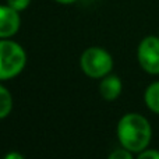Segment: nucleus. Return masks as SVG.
<instances>
[{"label": "nucleus", "instance_id": "obj_11", "mask_svg": "<svg viewBox=\"0 0 159 159\" xmlns=\"http://www.w3.org/2000/svg\"><path fill=\"white\" fill-rule=\"evenodd\" d=\"M140 159H159V152L158 151H141Z\"/></svg>", "mask_w": 159, "mask_h": 159}, {"label": "nucleus", "instance_id": "obj_12", "mask_svg": "<svg viewBox=\"0 0 159 159\" xmlns=\"http://www.w3.org/2000/svg\"><path fill=\"white\" fill-rule=\"evenodd\" d=\"M14 158L16 159H22L24 157H22L21 154H7L6 155V159H14Z\"/></svg>", "mask_w": 159, "mask_h": 159}, {"label": "nucleus", "instance_id": "obj_1", "mask_svg": "<svg viewBox=\"0 0 159 159\" xmlns=\"http://www.w3.org/2000/svg\"><path fill=\"white\" fill-rule=\"evenodd\" d=\"M117 135L123 148L130 152H141L151 141V126L144 116L129 113L119 121Z\"/></svg>", "mask_w": 159, "mask_h": 159}, {"label": "nucleus", "instance_id": "obj_9", "mask_svg": "<svg viewBox=\"0 0 159 159\" xmlns=\"http://www.w3.org/2000/svg\"><path fill=\"white\" fill-rule=\"evenodd\" d=\"M30 3H31V0H7V4L17 11L25 10L30 6Z\"/></svg>", "mask_w": 159, "mask_h": 159}, {"label": "nucleus", "instance_id": "obj_4", "mask_svg": "<svg viewBox=\"0 0 159 159\" xmlns=\"http://www.w3.org/2000/svg\"><path fill=\"white\" fill-rule=\"evenodd\" d=\"M138 61L149 74H159V38L147 36L138 46Z\"/></svg>", "mask_w": 159, "mask_h": 159}, {"label": "nucleus", "instance_id": "obj_6", "mask_svg": "<svg viewBox=\"0 0 159 159\" xmlns=\"http://www.w3.org/2000/svg\"><path fill=\"white\" fill-rule=\"evenodd\" d=\"M99 91L106 101L116 99L121 92L120 78L116 77V75H105L103 80L101 81V85H99Z\"/></svg>", "mask_w": 159, "mask_h": 159}, {"label": "nucleus", "instance_id": "obj_7", "mask_svg": "<svg viewBox=\"0 0 159 159\" xmlns=\"http://www.w3.org/2000/svg\"><path fill=\"white\" fill-rule=\"evenodd\" d=\"M145 103L152 112L159 113V81L151 84L145 91Z\"/></svg>", "mask_w": 159, "mask_h": 159}, {"label": "nucleus", "instance_id": "obj_10", "mask_svg": "<svg viewBox=\"0 0 159 159\" xmlns=\"http://www.w3.org/2000/svg\"><path fill=\"white\" fill-rule=\"evenodd\" d=\"M110 159H131V152L129 149H116L115 152L109 155Z\"/></svg>", "mask_w": 159, "mask_h": 159}, {"label": "nucleus", "instance_id": "obj_2", "mask_svg": "<svg viewBox=\"0 0 159 159\" xmlns=\"http://www.w3.org/2000/svg\"><path fill=\"white\" fill-rule=\"evenodd\" d=\"M25 61L27 55L21 45L7 38H0V81L20 74Z\"/></svg>", "mask_w": 159, "mask_h": 159}, {"label": "nucleus", "instance_id": "obj_5", "mask_svg": "<svg viewBox=\"0 0 159 159\" xmlns=\"http://www.w3.org/2000/svg\"><path fill=\"white\" fill-rule=\"evenodd\" d=\"M18 11L10 6H0V38H10L20 28Z\"/></svg>", "mask_w": 159, "mask_h": 159}, {"label": "nucleus", "instance_id": "obj_13", "mask_svg": "<svg viewBox=\"0 0 159 159\" xmlns=\"http://www.w3.org/2000/svg\"><path fill=\"white\" fill-rule=\"evenodd\" d=\"M56 2L61 3V4H70V3H74L75 0H56Z\"/></svg>", "mask_w": 159, "mask_h": 159}, {"label": "nucleus", "instance_id": "obj_8", "mask_svg": "<svg viewBox=\"0 0 159 159\" xmlns=\"http://www.w3.org/2000/svg\"><path fill=\"white\" fill-rule=\"evenodd\" d=\"M13 107V98L7 88L0 85V119H4L10 115Z\"/></svg>", "mask_w": 159, "mask_h": 159}, {"label": "nucleus", "instance_id": "obj_3", "mask_svg": "<svg viewBox=\"0 0 159 159\" xmlns=\"http://www.w3.org/2000/svg\"><path fill=\"white\" fill-rule=\"evenodd\" d=\"M113 67L112 56L102 48H89L81 56V69L92 78H102L109 74Z\"/></svg>", "mask_w": 159, "mask_h": 159}]
</instances>
